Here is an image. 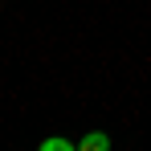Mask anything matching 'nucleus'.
<instances>
[{"label": "nucleus", "instance_id": "obj_2", "mask_svg": "<svg viewBox=\"0 0 151 151\" xmlns=\"http://www.w3.org/2000/svg\"><path fill=\"white\" fill-rule=\"evenodd\" d=\"M37 151H78V143H70V139H61V135H49V139H45V143H41Z\"/></svg>", "mask_w": 151, "mask_h": 151}, {"label": "nucleus", "instance_id": "obj_1", "mask_svg": "<svg viewBox=\"0 0 151 151\" xmlns=\"http://www.w3.org/2000/svg\"><path fill=\"white\" fill-rule=\"evenodd\" d=\"M78 151H110V135L106 131H90L86 139H78Z\"/></svg>", "mask_w": 151, "mask_h": 151}]
</instances>
